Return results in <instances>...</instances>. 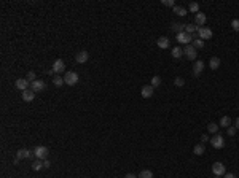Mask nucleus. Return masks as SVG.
<instances>
[{"label":"nucleus","mask_w":239,"mask_h":178,"mask_svg":"<svg viewBox=\"0 0 239 178\" xmlns=\"http://www.w3.org/2000/svg\"><path fill=\"white\" fill-rule=\"evenodd\" d=\"M139 178H153V172L152 170H142L139 173Z\"/></svg>","instance_id":"obj_28"},{"label":"nucleus","mask_w":239,"mask_h":178,"mask_svg":"<svg viewBox=\"0 0 239 178\" xmlns=\"http://www.w3.org/2000/svg\"><path fill=\"white\" fill-rule=\"evenodd\" d=\"M196 49H199V48H204V40H201V38H196L193 40V43H191Z\"/></svg>","instance_id":"obj_29"},{"label":"nucleus","mask_w":239,"mask_h":178,"mask_svg":"<svg viewBox=\"0 0 239 178\" xmlns=\"http://www.w3.org/2000/svg\"><path fill=\"white\" fill-rule=\"evenodd\" d=\"M171 54H172V58H174V59H180L182 56H184V49L179 48V46H175V48H172Z\"/></svg>","instance_id":"obj_18"},{"label":"nucleus","mask_w":239,"mask_h":178,"mask_svg":"<svg viewBox=\"0 0 239 178\" xmlns=\"http://www.w3.org/2000/svg\"><path fill=\"white\" fill-rule=\"evenodd\" d=\"M223 178H236V175H234V173H225Z\"/></svg>","instance_id":"obj_38"},{"label":"nucleus","mask_w":239,"mask_h":178,"mask_svg":"<svg viewBox=\"0 0 239 178\" xmlns=\"http://www.w3.org/2000/svg\"><path fill=\"white\" fill-rule=\"evenodd\" d=\"M16 88L18 89H21V91H27L29 89V86H30V83L26 80V78H19V80H16Z\"/></svg>","instance_id":"obj_10"},{"label":"nucleus","mask_w":239,"mask_h":178,"mask_svg":"<svg viewBox=\"0 0 239 178\" xmlns=\"http://www.w3.org/2000/svg\"><path fill=\"white\" fill-rule=\"evenodd\" d=\"M177 41L179 43H184V45H191L193 37L187 32H180V33H177Z\"/></svg>","instance_id":"obj_6"},{"label":"nucleus","mask_w":239,"mask_h":178,"mask_svg":"<svg viewBox=\"0 0 239 178\" xmlns=\"http://www.w3.org/2000/svg\"><path fill=\"white\" fill-rule=\"evenodd\" d=\"M43 167V161H40V159H37V161H34V164H32V169L35 170V172H38V170Z\"/></svg>","instance_id":"obj_27"},{"label":"nucleus","mask_w":239,"mask_h":178,"mask_svg":"<svg viewBox=\"0 0 239 178\" xmlns=\"http://www.w3.org/2000/svg\"><path fill=\"white\" fill-rule=\"evenodd\" d=\"M34 97H35V91H32V89L23 91V100L24 102H32Z\"/></svg>","instance_id":"obj_15"},{"label":"nucleus","mask_w":239,"mask_h":178,"mask_svg":"<svg viewBox=\"0 0 239 178\" xmlns=\"http://www.w3.org/2000/svg\"><path fill=\"white\" fill-rule=\"evenodd\" d=\"M207 131H209L210 134H217V131H219V124H215V123H209Z\"/></svg>","instance_id":"obj_30"},{"label":"nucleus","mask_w":239,"mask_h":178,"mask_svg":"<svg viewBox=\"0 0 239 178\" xmlns=\"http://www.w3.org/2000/svg\"><path fill=\"white\" fill-rule=\"evenodd\" d=\"M215 178H220V176H215Z\"/></svg>","instance_id":"obj_43"},{"label":"nucleus","mask_w":239,"mask_h":178,"mask_svg":"<svg viewBox=\"0 0 239 178\" xmlns=\"http://www.w3.org/2000/svg\"><path fill=\"white\" fill-rule=\"evenodd\" d=\"M48 75H50V76H53V75H56V73H54V70L51 68V70H48Z\"/></svg>","instance_id":"obj_41"},{"label":"nucleus","mask_w":239,"mask_h":178,"mask_svg":"<svg viewBox=\"0 0 239 178\" xmlns=\"http://www.w3.org/2000/svg\"><path fill=\"white\" fill-rule=\"evenodd\" d=\"M53 70H54V73H64V72H66V64H64V61H62V59L54 61Z\"/></svg>","instance_id":"obj_8"},{"label":"nucleus","mask_w":239,"mask_h":178,"mask_svg":"<svg viewBox=\"0 0 239 178\" xmlns=\"http://www.w3.org/2000/svg\"><path fill=\"white\" fill-rule=\"evenodd\" d=\"M231 126V118L230 116H223L220 119V127H230Z\"/></svg>","instance_id":"obj_25"},{"label":"nucleus","mask_w":239,"mask_h":178,"mask_svg":"<svg viewBox=\"0 0 239 178\" xmlns=\"http://www.w3.org/2000/svg\"><path fill=\"white\" fill-rule=\"evenodd\" d=\"M64 81L67 86H75L77 83H78V73H75V72H67L64 75Z\"/></svg>","instance_id":"obj_1"},{"label":"nucleus","mask_w":239,"mask_h":178,"mask_svg":"<svg viewBox=\"0 0 239 178\" xmlns=\"http://www.w3.org/2000/svg\"><path fill=\"white\" fill-rule=\"evenodd\" d=\"M210 143H212V146H214L215 149H222V148L225 146V138H223V135H220V134L214 135V137L210 138Z\"/></svg>","instance_id":"obj_2"},{"label":"nucleus","mask_w":239,"mask_h":178,"mask_svg":"<svg viewBox=\"0 0 239 178\" xmlns=\"http://www.w3.org/2000/svg\"><path fill=\"white\" fill-rule=\"evenodd\" d=\"M198 30H199V27L196 26V24H187L185 26V32L190 33V35H193L194 32H198Z\"/></svg>","instance_id":"obj_22"},{"label":"nucleus","mask_w":239,"mask_h":178,"mask_svg":"<svg viewBox=\"0 0 239 178\" xmlns=\"http://www.w3.org/2000/svg\"><path fill=\"white\" fill-rule=\"evenodd\" d=\"M202 70H204V62H202V61H196L193 64V75L194 76H199Z\"/></svg>","instance_id":"obj_9"},{"label":"nucleus","mask_w":239,"mask_h":178,"mask_svg":"<svg viewBox=\"0 0 239 178\" xmlns=\"http://www.w3.org/2000/svg\"><path fill=\"white\" fill-rule=\"evenodd\" d=\"M158 46H159L161 49H167V48L171 46L169 38H166V37H159V38H158Z\"/></svg>","instance_id":"obj_17"},{"label":"nucleus","mask_w":239,"mask_h":178,"mask_svg":"<svg viewBox=\"0 0 239 178\" xmlns=\"http://www.w3.org/2000/svg\"><path fill=\"white\" fill-rule=\"evenodd\" d=\"M236 129H239V118L236 119Z\"/></svg>","instance_id":"obj_42"},{"label":"nucleus","mask_w":239,"mask_h":178,"mask_svg":"<svg viewBox=\"0 0 239 178\" xmlns=\"http://www.w3.org/2000/svg\"><path fill=\"white\" fill-rule=\"evenodd\" d=\"M30 156H32V151L23 148V149H19V151L16 153V159H27V158H30Z\"/></svg>","instance_id":"obj_16"},{"label":"nucleus","mask_w":239,"mask_h":178,"mask_svg":"<svg viewBox=\"0 0 239 178\" xmlns=\"http://www.w3.org/2000/svg\"><path fill=\"white\" fill-rule=\"evenodd\" d=\"M53 84L56 88H61L62 84H66V81H64V78H62V76H54L53 78Z\"/></svg>","instance_id":"obj_24"},{"label":"nucleus","mask_w":239,"mask_h":178,"mask_svg":"<svg viewBox=\"0 0 239 178\" xmlns=\"http://www.w3.org/2000/svg\"><path fill=\"white\" fill-rule=\"evenodd\" d=\"M50 166H51V162L48 161V159H45V161H43V167H46V169H48V167H50Z\"/></svg>","instance_id":"obj_40"},{"label":"nucleus","mask_w":239,"mask_h":178,"mask_svg":"<svg viewBox=\"0 0 239 178\" xmlns=\"http://www.w3.org/2000/svg\"><path fill=\"white\" fill-rule=\"evenodd\" d=\"M206 21H207V18H206V15L204 13H196V16H194V24L198 26V27H201V26H204L206 24Z\"/></svg>","instance_id":"obj_11"},{"label":"nucleus","mask_w":239,"mask_h":178,"mask_svg":"<svg viewBox=\"0 0 239 178\" xmlns=\"http://www.w3.org/2000/svg\"><path fill=\"white\" fill-rule=\"evenodd\" d=\"M153 89L155 88H152V84H147V86H144L142 89H140V94H142L144 99H150L153 96Z\"/></svg>","instance_id":"obj_12"},{"label":"nucleus","mask_w":239,"mask_h":178,"mask_svg":"<svg viewBox=\"0 0 239 178\" xmlns=\"http://www.w3.org/2000/svg\"><path fill=\"white\" fill-rule=\"evenodd\" d=\"M161 84V76H153L152 78V88H158Z\"/></svg>","instance_id":"obj_32"},{"label":"nucleus","mask_w":239,"mask_h":178,"mask_svg":"<svg viewBox=\"0 0 239 178\" xmlns=\"http://www.w3.org/2000/svg\"><path fill=\"white\" fill-rule=\"evenodd\" d=\"M231 27H233L234 32H239V19H233V21H231Z\"/></svg>","instance_id":"obj_33"},{"label":"nucleus","mask_w":239,"mask_h":178,"mask_svg":"<svg viewBox=\"0 0 239 178\" xmlns=\"http://www.w3.org/2000/svg\"><path fill=\"white\" fill-rule=\"evenodd\" d=\"M236 131H237V129H236V127H231V126H230V127H228V129H227V134L230 135V137H233V135L236 134Z\"/></svg>","instance_id":"obj_35"},{"label":"nucleus","mask_w":239,"mask_h":178,"mask_svg":"<svg viewBox=\"0 0 239 178\" xmlns=\"http://www.w3.org/2000/svg\"><path fill=\"white\" fill-rule=\"evenodd\" d=\"M198 37L201 40H209V38H212V30H210L209 27H199Z\"/></svg>","instance_id":"obj_7"},{"label":"nucleus","mask_w":239,"mask_h":178,"mask_svg":"<svg viewBox=\"0 0 239 178\" xmlns=\"http://www.w3.org/2000/svg\"><path fill=\"white\" fill-rule=\"evenodd\" d=\"M212 172L215 176H223L225 173H227V170H225V166L222 162H214L212 164Z\"/></svg>","instance_id":"obj_5"},{"label":"nucleus","mask_w":239,"mask_h":178,"mask_svg":"<svg viewBox=\"0 0 239 178\" xmlns=\"http://www.w3.org/2000/svg\"><path fill=\"white\" fill-rule=\"evenodd\" d=\"M124 178H139L137 175H134V173H126L124 175Z\"/></svg>","instance_id":"obj_39"},{"label":"nucleus","mask_w":239,"mask_h":178,"mask_svg":"<svg viewBox=\"0 0 239 178\" xmlns=\"http://www.w3.org/2000/svg\"><path fill=\"white\" fill-rule=\"evenodd\" d=\"M209 67L212 68V70H217L220 67V59L219 58H210V61H209Z\"/></svg>","instance_id":"obj_19"},{"label":"nucleus","mask_w":239,"mask_h":178,"mask_svg":"<svg viewBox=\"0 0 239 178\" xmlns=\"http://www.w3.org/2000/svg\"><path fill=\"white\" fill-rule=\"evenodd\" d=\"M30 89H32V91H35V92L43 91V89H45V81H41V80H35L34 83H30Z\"/></svg>","instance_id":"obj_14"},{"label":"nucleus","mask_w":239,"mask_h":178,"mask_svg":"<svg viewBox=\"0 0 239 178\" xmlns=\"http://www.w3.org/2000/svg\"><path fill=\"white\" fill-rule=\"evenodd\" d=\"M185 26L187 24H180V23H174L172 24V30L175 33H180V32H185Z\"/></svg>","instance_id":"obj_21"},{"label":"nucleus","mask_w":239,"mask_h":178,"mask_svg":"<svg viewBox=\"0 0 239 178\" xmlns=\"http://www.w3.org/2000/svg\"><path fill=\"white\" fill-rule=\"evenodd\" d=\"M163 5H164V6H172V8H174V6H175V2H174V0H163Z\"/></svg>","instance_id":"obj_36"},{"label":"nucleus","mask_w":239,"mask_h":178,"mask_svg":"<svg viewBox=\"0 0 239 178\" xmlns=\"http://www.w3.org/2000/svg\"><path fill=\"white\" fill-rule=\"evenodd\" d=\"M184 56H185V58H188L190 61H194L196 56H198V51H196V48L193 45H187L184 48Z\"/></svg>","instance_id":"obj_3"},{"label":"nucleus","mask_w":239,"mask_h":178,"mask_svg":"<svg viewBox=\"0 0 239 178\" xmlns=\"http://www.w3.org/2000/svg\"><path fill=\"white\" fill-rule=\"evenodd\" d=\"M26 80L29 81V83H34L35 81V73L34 72H29V73H27V76H26Z\"/></svg>","instance_id":"obj_34"},{"label":"nucleus","mask_w":239,"mask_h":178,"mask_svg":"<svg viewBox=\"0 0 239 178\" xmlns=\"http://www.w3.org/2000/svg\"><path fill=\"white\" fill-rule=\"evenodd\" d=\"M188 11H191V13H199V5L196 3V2H191L188 5Z\"/></svg>","instance_id":"obj_26"},{"label":"nucleus","mask_w":239,"mask_h":178,"mask_svg":"<svg viewBox=\"0 0 239 178\" xmlns=\"http://www.w3.org/2000/svg\"><path fill=\"white\" fill-rule=\"evenodd\" d=\"M34 154H35V158H37V159L45 161L48 158V148L46 146H37L34 149Z\"/></svg>","instance_id":"obj_4"},{"label":"nucleus","mask_w":239,"mask_h":178,"mask_svg":"<svg viewBox=\"0 0 239 178\" xmlns=\"http://www.w3.org/2000/svg\"><path fill=\"white\" fill-rule=\"evenodd\" d=\"M89 59V54H88V51H80L78 54L75 56V61H77V64H86V61Z\"/></svg>","instance_id":"obj_13"},{"label":"nucleus","mask_w":239,"mask_h":178,"mask_svg":"<svg viewBox=\"0 0 239 178\" xmlns=\"http://www.w3.org/2000/svg\"><path fill=\"white\" fill-rule=\"evenodd\" d=\"M174 13H175L177 16H185L187 13H188V10H187V8H184V6L175 5V6H174Z\"/></svg>","instance_id":"obj_20"},{"label":"nucleus","mask_w":239,"mask_h":178,"mask_svg":"<svg viewBox=\"0 0 239 178\" xmlns=\"http://www.w3.org/2000/svg\"><path fill=\"white\" fill-rule=\"evenodd\" d=\"M174 84L177 88H184V84H185V80L182 76H175V80H174Z\"/></svg>","instance_id":"obj_31"},{"label":"nucleus","mask_w":239,"mask_h":178,"mask_svg":"<svg viewBox=\"0 0 239 178\" xmlns=\"http://www.w3.org/2000/svg\"><path fill=\"white\" fill-rule=\"evenodd\" d=\"M204 151H206V149H204V145H202V143H198V145H196V146L193 148V153H194L196 156L204 154Z\"/></svg>","instance_id":"obj_23"},{"label":"nucleus","mask_w":239,"mask_h":178,"mask_svg":"<svg viewBox=\"0 0 239 178\" xmlns=\"http://www.w3.org/2000/svg\"><path fill=\"white\" fill-rule=\"evenodd\" d=\"M206 141H210V138H209L207 134H202L201 135V143H206Z\"/></svg>","instance_id":"obj_37"}]
</instances>
